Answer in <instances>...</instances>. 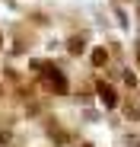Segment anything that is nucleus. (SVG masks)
Returning a JSON list of instances; mask_svg holds the SVG:
<instances>
[{"instance_id": "423d86ee", "label": "nucleus", "mask_w": 140, "mask_h": 147, "mask_svg": "<svg viewBox=\"0 0 140 147\" xmlns=\"http://www.w3.org/2000/svg\"><path fill=\"white\" fill-rule=\"evenodd\" d=\"M124 83H127V86H137V77H134V74H131V70L124 74Z\"/></svg>"}, {"instance_id": "0eeeda50", "label": "nucleus", "mask_w": 140, "mask_h": 147, "mask_svg": "<svg viewBox=\"0 0 140 147\" xmlns=\"http://www.w3.org/2000/svg\"><path fill=\"white\" fill-rule=\"evenodd\" d=\"M10 141H13V134H10V131H0V144H10Z\"/></svg>"}, {"instance_id": "f257e3e1", "label": "nucleus", "mask_w": 140, "mask_h": 147, "mask_svg": "<svg viewBox=\"0 0 140 147\" xmlns=\"http://www.w3.org/2000/svg\"><path fill=\"white\" fill-rule=\"evenodd\" d=\"M99 96H102V102H105L108 109H115V106H118V93H115L108 83H99Z\"/></svg>"}, {"instance_id": "39448f33", "label": "nucleus", "mask_w": 140, "mask_h": 147, "mask_svg": "<svg viewBox=\"0 0 140 147\" xmlns=\"http://www.w3.org/2000/svg\"><path fill=\"white\" fill-rule=\"evenodd\" d=\"M124 115H127V118H140V109H137L134 102H127V106H124Z\"/></svg>"}, {"instance_id": "7ed1b4c3", "label": "nucleus", "mask_w": 140, "mask_h": 147, "mask_svg": "<svg viewBox=\"0 0 140 147\" xmlns=\"http://www.w3.org/2000/svg\"><path fill=\"white\" fill-rule=\"evenodd\" d=\"M89 58H92V64H96V67H105V64H108V51H105V48H96Z\"/></svg>"}, {"instance_id": "1a4fd4ad", "label": "nucleus", "mask_w": 140, "mask_h": 147, "mask_svg": "<svg viewBox=\"0 0 140 147\" xmlns=\"http://www.w3.org/2000/svg\"><path fill=\"white\" fill-rule=\"evenodd\" d=\"M0 45H3V35H0Z\"/></svg>"}, {"instance_id": "f03ea898", "label": "nucleus", "mask_w": 140, "mask_h": 147, "mask_svg": "<svg viewBox=\"0 0 140 147\" xmlns=\"http://www.w3.org/2000/svg\"><path fill=\"white\" fill-rule=\"evenodd\" d=\"M83 48H86V42H83L80 35H73V38L67 42V51H70V55H83Z\"/></svg>"}, {"instance_id": "6e6552de", "label": "nucleus", "mask_w": 140, "mask_h": 147, "mask_svg": "<svg viewBox=\"0 0 140 147\" xmlns=\"http://www.w3.org/2000/svg\"><path fill=\"white\" fill-rule=\"evenodd\" d=\"M80 147H92V144H80Z\"/></svg>"}, {"instance_id": "20e7f679", "label": "nucleus", "mask_w": 140, "mask_h": 147, "mask_svg": "<svg viewBox=\"0 0 140 147\" xmlns=\"http://www.w3.org/2000/svg\"><path fill=\"white\" fill-rule=\"evenodd\" d=\"M54 90H57V93H70V83H67V77H64V74L54 80Z\"/></svg>"}, {"instance_id": "9d476101", "label": "nucleus", "mask_w": 140, "mask_h": 147, "mask_svg": "<svg viewBox=\"0 0 140 147\" xmlns=\"http://www.w3.org/2000/svg\"><path fill=\"white\" fill-rule=\"evenodd\" d=\"M0 93H3V86H0Z\"/></svg>"}]
</instances>
